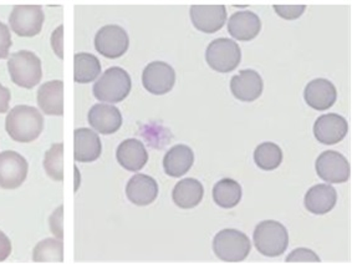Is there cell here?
<instances>
[{"mask_svg": "<svg viewBox=\"0 0 352 264\" xmlns=\"http://www.w3.org/2000/svg\"><path fill=\"white\" fill-rule=\"evenodd\" d=\"M338 193L333 186L321 184L311 187L305 195L304 204L313 214H327L336 206Z\"/></svg>", "mask_w": 352, "mask_h": 264, "instance_id": "7402d4cb", "label": "cell"}, {"mask_svg": "<svg viewBox=\"0 0 352 264\" xmlns=\"http://www.w3.org/2000/svg\"><path fill=\"white\" fill-rule=\"evenodd\" d=\"M12 253V242L4 232L0 231V262H4Z\"/></svg>", "mask_w": 352, "mask_h": 264, "instance_id": "e575fe53", "label": "cell"}, {"mask_svg": "<svg viewBox=\"0 0 352 264\" xmlns=\"http://www.w3.org/2000/svg\"><path fill=\"white\" fill-rule=\"evenodd\" d=\"M116 159L124 170L138 172L147 164L148 152L146 151V147L140 140H124L118 147Z\"/></svg>", "mask_w": 352, "mask_h": 264, "instance_id": "ffe728a7", "label": "cell"}, {"mask_svg": "<svg viewBox=\"0 0 352 264\" xmlns=\"http://www.w3.org/2000/svg\"><path fill=\"white\" fill-rule=\"evenodd\" d=\"M250 250L248 236L238 230H223L213 239V252L223 262H243L248 257Z\"/></svg>", "mask_w": 352, "mask_h": 264, "instance_id": "5b68a950", "label": "cell"}, {"mask_svg": "<svg viewBox=\"0 0 352 264\" xmlns=\"http://www.w3.org/2000/svg\"><path fill=\"white\" fill-rule=\"evenodd\" d=\"M315 168L320 179L329 184H344L351 176L350 164L340 152H322L316 160Z\"/></svg>", "mask_w": 352, "mask_h": 264, "instance_id": "9c48e42d", "label": "cell"}, {"mask_svg": "<svg viewBox=\"0 0 352 264\" xmlns=\"http://www.w3.org/2000/svg\"><path fill=\"white\" fill-rule=\"evenodd\" d=\"M38 105L46 115H64V81L52 80L40 86L38 91Z\"/></svg>", "mask_w": 352, "mask_h": 264, "instance_id": "d6986e66", "label": "cell"}, {"mask_svg": "<svg viewBox=\"0 0 352 264\" xmlns=\"http://www.w3.org/2000/svg\"><path fill=\"white\" fill-rule=\"evenodd\" d=\"M264 89V82L255 70H241L230 80V90L234 98L243 102H253L259 99Z\"/></svg>", "mask_w": 352, "mask_h": 264, "instance_id": "5bb4252c", "label": "cell"}, {"mask_svg": "<svg viewBox=\"0 0 352 264\" xmlns=\"http://www.w3.org/2000/svg\"><path fill=\"white\" fill-rule=\"evenodd\" d=\"M349 125L345 118L338 113H327L320 116L314 125V135L324 145H335L345 139Z\"/></svg>", "mask_w": 352, "mask_h": 264, "instance_id": "4fadbf2b", "label": "cell"}, {"mask_svg": "<svg viewBox=\"0 0 352 264\" xmlns=\"http://www.w3.org/2000/svg\"><path fill=\"white\" fill-rule=\"evenodd\" d=\"M195 162V153L186 145H176L164 155V172L170 177H181L190 170Z\"/></svg>", "mask_w": 352, "mask_h": 264, "instance_id": "603a6c76", "label": "cell"}, {"mask_svg": "<svg viewBox=\"0 0 352 264\" xmlns=\"http://www.w3.org/2000/svg\"><path fill=\"white\" fill-rule=\"evenodd\" d=\"M28 170L26 160L18 152H0V188H19L26 179Z\"/></svg>", "mask_w": 352, "mask_h": 264, "instance_id": "30bf717a", "label": "cell"}, {"mask_svg": "<svg viewBox=\"0 0 352 264\" xmlns=\"http://www.w3.org/2000/svg\"><path fill=\"white\" fill-rule=\"evenodd\" d=\"M204 196L203 185L196 179H184L179 181L173 191L172 199L179 208H193L202 202Z\"/></svg>", "mask_w": 352, "mask_h": 264, "instance_id": "cb8c5ba5", "label": "cell"}, {"mask_svg": "<svg viewBox=\"0 0 352 264\" xmlns=\"http://www.w3.org/2000/svg\"><path fill=\"white\" fill-rule=\"evenodd\" d=\"M64 144L58 142L47 150L44 159V168L50 179L61 182L64 179Z\"/></svg>", "mask_w": 352, "mask_h": 264, "instance_id": "f1b7e54d", "label": "cell"}, {"mask_svg": "<svg viewBox=\"0 0 352 264\" xmlns=\"http://www.w3.org/2000/svg\"><path fill=\"white\" fill-rule=\"evenodd\" d=\"M8 70L15 85L33 89L43 78L41 60L29 50L14 53L8 61Z\"/></svg>", "mask_w": 352, "mask_h": 264, "instance_id": "3957f363", "label": "cell"}, {"mask_svg": "<svg viewBox=\"0 0 352 264\" xmlns=\"http://www.w3.org/2000/svg\"><path fill=\"white\" fill-rule=\"evenodd\" d=\"M101 73L100 60L89 53H78L74 56V80L78 84L95 81Z\"/></svg>", "mask_w": 352, "mask_h": 264, "instance_id": "d4e9b609", "label": "cell"}, {"mask_svg": "<svg viewBox=\"0 0 352 264\" xmlns=\"http://www.w3.org/2000/svg\"><path fill=\"white\" fill-rule=\"evenodd\" d=\"M6 129L9 136L21 144L33 142L44 129V118L33 106H15L8 113Z\"/></svg>", "mask_w": 352, "mask_h": 264, "instance_id": "6da1fadb", "label": "cell"}, {"mask_svg": "<svg viewBox=\"0 0 352 264\" xmlns=\"http://www.w3.org/2000/svg\"><path fill=\"white\" fill-rule=\"evenodd\" d=\"M176 82L175 69L164 61H153L144 67L142 84L148 93L164 95L170 93Z\"/></svg>", "mask_w": 352, "mask_h": 264, "instance_id": "8fae6325", "label": "cell"}, {"mask_svg": "<svg viewBox=\"0 0 352 264\" xmlns=\"http://www.w3.org/2000/svg\"><path fill=\"white\" fill-rule=\"evenodd\" d=\"M10 99H12L10 90L0 84V113H8Z\"/></svg>", "mask_w": 352, "mask_h": 264, "instance_id": "d590c367", "label": "cell"}, {"mask_svg": "<svg viewBox=\"0 0 352 264\" xmlns=\"http://www.w3.org/2000/svg\"><path fill=\"white\" fill-rule=\"evenodd\" d=\"M102 151L101 140L96 132L81 127L74 131V159L78 162H94Z\"/></svg>", "mask_w": 352, "mask_h": 264, "instance_id": "e0dca14e", "label": "cell"}, {"mask_svg": "<svg viewBox=\"0 0 352 264\" xmlns=\"http://www.w3.org/2000/svg\"><path fill=\"white\" fill-rule=\"evenodd\" d=\"M126 196L133 205L148 206L155 202L158 196L156 179L144 173H138L126 186Z\"/></svg>", "mask_w": 352, "mask_h": 264, "instance_id": "ac0fdd59", "label": "cell"}, {"mask_svg": "<svg viewBox=\"0 0 352 264\" xmlns=\"http://www.w3.org/2000/svg\"><path fill=\"white\" fill-rule=\"evenodd\" d=\"M287 263H295V262H301V263H307V262H313V263H320V258L315 252L307 248H298L294 250L287 259Z\"/></svg>", "mask_w": 352, "mask_h": 264, "instance_id": "f546056e", "label": "cell"}, {"mask_svg": "<svg viewBox=\"0 0 352 264\" xmlns=\"http://www.w3.org/2000/svg\"><path fill=\"white\" fill-rule=\"evenodd\" d=\"M261 19L253 12H238L229 18L228 33L239 41L254 39L261 33Z\"/></svg>", "mask_w": 352, "mask_h": 264, "instance_id": "44dd1931", "label": "cell"}, {"mask_svg": "<svg viewBox=\"0 0 352 264\" xmlns=\"http://www.w3.org/2000/svg\"><path fill=\"white\" fill-rule=\"evenodd\" d=\"M304 98L307 105L318 111H327L338 99L336 87L327 79H315L305 87Z\"/></svg>", "mask_w": 352, "mask_h": 264, "instance_id": "2e32d148", "label": "cell"}, {"mask_svg": "<svg viewBox=\"0 0 352 264\" xmlns=\"http://www.w3.org/2000/svg\"><path fill=\"white\" fill-rule=\"evenodd\" d=\"M255 248L267 257H278L287 251L289 233L285 226L276 221H263L255 227Z\"/></svg>", "mask_w": 352, "mask_h": 264, "instance_id": "277c9868", "label": "cell"}, {"mask_svg": "<svg viewBox=\"0 0 352 264\" xmlns=\"http://www.w3.org/2000/svg\"><path fill=\"white\" fill-rule=\"evenodd\" d=\"M130 45L129 35L120 25H106L95 36V47L98 53L109 59H118L127 53Z\"/></svg>", "mask_w": 352, "mask_h": 264, "instance_id": "ba28073f", "label": "cell"}, {"mask_svg": "<svg viewBox=\"0 0 352 264\" xmlns=\"http://www.w3.org/2000/svg\"><path fill=\"white\" fill-rule=\"evenodd\" d=\"M63 39H64V25H60L52 36V47L54 52L59 56L60 59L64 58V47H63Z\"/></svg>", "mask_w": 352, "mask_h": 264, "instance_id": "836d02e7", "label": "cell"}, {"mask_svg": "<svg viewBox=\"0 0 352 264\" xmlns=\"http://www.w3.org/2000/svg\"><path fill=\"white\" fill-rule=\"evenodd\" d=\"M241 47L228 38L213 40L206 52L208 65L217 73H232L241 64Z\"/></svg>", "mask_w": 352, "mask_h": 264, "instance_id": "8992f818", "label": "cell"}, {"mask_svg": "<svg viewBox=\"0 0 352 264\" xmlns=\"http://www.w3.org/2000/svg\"><path fill=\"white\" fill-rule=\"evenodd\" d=\"M33 261L36 263H63L64 262V243L61 239L46 238L35 245Z\"/></svg>", "mask_w": 352, "mask_h": 264, "instance_id": "4316f807", "label": "cell"}, {"mask_svg": "<svg viewBox=\"0 0 352 264\" xmlns=\"http://www.w3.org/2000/svg\"><path fill=\"white\" fill-rule=\"evenodd\" d=\"M254 161L264 171H273L283 162V151L274 142H263L255 148Z\"/></svg>", "mask_w": 352, "mask_h": 264, "instance_id": "83f0119b", "label": "cell"}, {"mask_svg": "<svg viewBox=\"0 0 352 264\" xmlns=\"http://www.w3.org/2000/svg\"><path fill=\"white\" fill-rule=\"evenodd\" d=\"M275 12L283 19L295 20L305 12V6H274Z\"/></svg>", "mask_w": 352, "mask_h": 264, "instance_id": "4dcf8cb0", "label": "cell"}, {"mask_svg": "<svg viewBox=\"0 0 352 264\" xmlns=\"http://www.w3.org/2000/svg\"><path fill=\"white\" fill-rule=\"evenodd\" d=\"M213 199L222 208H233L241 202V187L236 181L223 179L213 187Z\"/></svg>", "mask_w": 352, "mask_h": 264, "instance_id": "484cf974", "label": "cell"}, {"mask_svg": "<svg viewBox=\"0 0 352 264\" xmlns=\"http://www.w3.org/2000/svg\"><path fill=\"white\" fill-rule=\"evenodd\" d=\"M63 218H64V206H60L50 217V228H52V233L61 241L64 238Z\"/></svg>", "mask_w": 352, "mask_h": 264, "instance_id": "d6a6232c", "label": "cell"}, {"mask_svg": "<svg viewBox=\"0 0 352 264\" xmlns=\"http://www.w3.org/2000/svg\"><path fill=\"white\" fill-rule=\"evenodd\" d=\"M190 20L197 30L206 34L217 33L227 21L224 6H192Z\"/></svg>", "mask_w": 352, "mask_h": 264, "instance_id": "7c38bea8", "label": "cell"}, {"mask_svg": "<svg viewBox=\"0 0 352 264\" xmlns=\"http://www.w3.org/2000/svg\"><path fill=\"white\" fill-rule=\"evenodd\" d=\"M12 35L8 25L0 21V60L7 59L12 47Z\"/></svg>", "mask_w": 352, "mask_h": 264, "instance_id": "1f68e13d", "label": "cell"}, {"mask_svg": "<svg viewBox=\"0 0 352 264\" xmlns=\"http://www.w3.org/2000/svg\"><path fill=\"white\" fill-rule=\"evenodd\" d=\"M45 15L40 6H15L9 16L10 28L19 36L33 38L41 33Z\"/></svg>", "mask_w": 352, "mask_h": 264, "instance_id": "52a82bcc", "label": "cell"}, {"mask_svg": "<svg viewBox=\"0 0 352 264\" xmlns=\"http://www.w3.org/2000/svg\"><path fill=\"white\" fill-rule=\"evenodd\" d=\"M131 87L132 82L129 73L122 67L112 66L95 82L92 93L101 102L118 104L129 96Z\"/></svg>", "mask_w": 352, "mask_h": 264, "instance_id": "7a4b0ae2", "label": "cell"}, {"mask_svg": "<svg viewBox=\"0 0 352 264\" xmlns=\"http://www.w3.org/2000/svg\"><path fill=\"white\" fill-rule=\"evenodd\" d=\"M87 120L92 129L102 135L115 133L122 126V115L116 106L110 104H96L92 106L87 115Z\"/></svg>", "mask_w": 352, "mask_h": 264, "instance_id": "9a60e30c", "label": "cell"}]
</instances>
